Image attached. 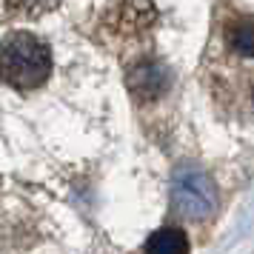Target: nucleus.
Wrapping results in <instances>:
<instances>
[{"label": "nucleus", "mask_w": 254, "mask_h": 254, "mask_svg": "<svg viewBox=\"0 0 254 254\" xmlns=\"http://www.w3.org/2000/svg\"><path fill=\"white\" fill-rule=\"evenodd\" d=\"M52 74V52L40 37L12 32L0 43V80L12 89L29 92L43 86Z\"/></svg>", "instance_id": "nucleus-1"}, {"label": "nucleus", "mask_w": 254, "mask_h": 254, "mask_svg": "<svg viewBox=\"0 0 254 254\" xmlns=\"http://www.w3.org/2000/svg\"><path fill=\"white\" fill-rule=\"evenodd\" d=\"M172 203L186 220H206L217 208V189L203 169L183 166L174 172Z\"/></svg>", "instance_id": "nucleus-2"}, {"label": "nucleus", "mask_w": 254, "mask_h": 254, "mask_svg": "<svg viewBox=\"0 0 254 254\" xmlns=\"http://www.w3.org/2000/svg\"><path fill=\"white\" fill-rule=\"evenodd\" d=\"M126 83H128V89H131L134 97H140V100H154V97H160L169 89L172 74H169V69L163 63L146 60V63H137L134 69L128 71Z\"/></svg>", "instance_id": "nucleus-3"}, {"label": "nucleus", "mask_w": 254, "mask_h": 254, "mask_svg": "<svg viewBox=\"0 0 254 254\" xmlns=\"http://www.w3.org/2000/svg\"><path fill=\"white\" fill-rule=\"evenodd\" d=\"M146 254H189V237L180 229H157L146 240Z\"/></svg>", "instance_id": "nucleus-4"}, {"label": "nucleus", "mask_w": 254, "mask_h": 254, "mask_svg": "<svg viewBox=\"0 0 254 254\" xmlns=\"http://www.w3.org/2000/svg\"><path fill=\"white\" fill-rule=\"evenodd\" d=\"M229 40L234 52L243 55V58H254V23L249 20H237V23L229 29Z\"/></svg>", "instance_id": "nucleus-5"}, {"label": "nucleus", "mask_w": 254, "mask_h": 254, "mask_svg": "<svg viewBox=\"0 0 254 254\" xmlns=\"http://www.w3.org/2000/svg\"><path fill=\"white\" fill-rule=\"evenodd\" d=\"M12 9L17 12H26V14H40V12H52L60 0H6Z\"/></svg>", "instance_id": "nucleus-6"}]
</instances>
